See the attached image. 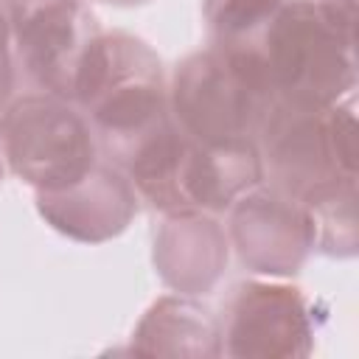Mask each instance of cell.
Wrapping results in <instances>:
<instances>
[{
	"label": "cell",
	"mask_w": 359,
	"mask_h": 359,
	"mask_svg": "<svg viewBox=\"0 0 359 359\" xmlns=\"http://www.w3.org/2000/svg\"><path fill=\"white\" fill-rule=\"evenodd\" d=\"M132 351L146 356H222L219 320L191 294H165L137 323Z\"/></svg>",
	"instance_id": "12"
},
{
	"label": "cell",
	"mask_w": 359,
	"mask_h": 359,
	"mask_svg": "<svg viewBox=\"0 0 359 359\" xmlns=\"http://www.w3.org/2000/svg\"><path fill=\"white\" fill-rule=\"evenodd\" d=\"M36 210L62 236L81 244H101L126 230L137 213V194L126 174L101 157L70 188L36 194Z\"/></svg>",
	"instance_id": "10"
},
{
	"label": "cell",
	"mask_w": 359,
	"mask_h": 359,
	"mask_svg": "<svg viewBox=\"0 0 359 359\" xmlns=\"http://www.w3.org/2000/svg\"><path fill=\"white\" fill-rule=\"evenodd\" d=\"M104 3H118V6H135V3H146V0H104Z\"/></svg>",
	"instance_id": "15"
},
{
	"label": "cell",
	"mask_w": 359,
	"mask_h": 359,
	"mask_svg": "<svg viewBox=\"0 0 359 359\" xmlns=\"http://www.w3.org/2000/svg\"><path fill=\"white\" fill-rule=\"evenodd\" d=\"M255 50L278 101L331 107L353 98L356 36L339 31L317 0H289Z\"/></svg>",
	"instance_id": "5"
},
{
	"label": "cell",
	"mask_w": 359,
	"mask_h": 359,
	"mask_svg": "<svg viewBox=\"0 0 359 359\" xmlns=\"http://www.w3.org/2000/svg\"><path fill=\"white\" fill-rule=\"evenodd\" d=\"M0 154L14 177L36 194L62 191L79 182L101 149L81 109L53 93H25L0 118Z\"/></svg>",
	"instance_id": "6"
},
{
	"label": "cell",
	"mask_w": 359,
	"mask_h": 359,
	"mask_svg": "<svg viewBox=\"0 0 359 359\" xmlns=\"http://www.w3.org/2000/svg\"><path fill=\"white\" fill-rule=\"evenodd\" d=\"M11 25L14 67L42 90L73 98L79 65L98 36L84 0H3Z\"/></svg>",
	"instance_id": "7"
},
{
	"label": "cell",
	"mask_w": 359,
	"mask_h": 359,
	"mask_svg": "<svg viewBox=\"0 0 359 359\" xmlns=\"http://www.w3.org/2000/svg\"><path fill=\"white\" fill-rule=\"evenodd\" d=\"M227 238L241 264L258 275H297L314 250L309 213L272 185H252L227 208Z\"/></svg>",
	"instance_id": "9"
},
{
	"label": "cell",
	"mask_w": 359,
	"mask_h": 359,
	"mask_svg": "<svg viewBox=\"0 0 359 359\" xmlns=\"http://www.w3.org/2000/svg\"><path fill=\"white\" fill-rule=\"evenodd\" d=\"M275 93L258 50L210 45L185 56L168 84L174 123L208 146L255 143Z\"/></svg>",
	"instance_id": "3"
},
{
	"label": "cell",
	"mask_w": 359,
	"mask_h": 359,
	"mask_svg": "<svg viewBox=\"0 0 359 359\" xmlns=\"http://www.w3.org/2000/svg\"><path fill=\"white\" fill-rule=\"evenodd\" d=\"M219 334L233 359H300L314 348V309L297 286L241 280L224 300Z\"/></svg>",
	"instance_id": "8"
},
{
	"label": "cell",
	"mask_w": 359,
	"mask_h": 359,
	"mask_svg": "<svg viewBox=\"0 0 359 359\" xmlns=\"http://www.w3.org/2000/svg\"><path fill=\"white\" fill-rule=\"evenodd\" d=\"M255 146L269 185L300 205L356 185L359 126L353 98L331 107L275 98Z\"/></svg>",
	"instance_id": "4"
},
{
	"label": "cell",
	"mask_w": 359,
	"mask_h": 359,
	"mask_svg": "<svg viewBox=\"0 0 359 359\" xmlns=\"http://www.w3.org/2000/svg\"><path fill=\"white\" fill-rule=\"evenodd\" d=\"M230 238L213 213L165 216L154 236V266L177 294L210 292L224 275Z\"/></svg>",
	"instance_id": "11"
},
{
	"label": "cell",
	"mask_w": 359,
	"mask_h": 359,
	"mask_svg": "<svg viewBox=\"0 0 359 359\" xmlns=\"http://www.w3.org/2000/svg\"><path fill=\"white\" fill-rule=\"evenodd\" d=\"M70 101L90 121L98 149L115 165L171 118L160 56L126 31H98L79 65Z\"/></svg>",
	"instance_id": "2"
},
{
	"label": "cell",
	"mask_w": 359,
	"mask_h": 359,
	"mask_svg": "<svg viewBox=\"0 0 359 359\" xmlns=\"http://www.w3.org/2000/svg\"><path fill=\"white\" fill-rule=\"evenodd\" d=\"M289 0H202V17L213 45L258 48L266 25Z\"/></svg>",
	"instance_id": "13"
},
{
	"label": "cell",
	"mask_w": 359,
	"mask_h": 359,
	"mask_svg": "<svg viewBox=\"0 0 359 359\" xmlns=\"http://www.w3.org/2000/svg\"><path fill=\"white\" fill-rule=\"evenodd\" d=\"M11 90H14V48H11V25L8 14L0 0V118L6 107L11 104Z\"/></svg>",
	"instance_id": "14"
},
{
	"label": "cell",
	"mask_w": 359,
	"mask_h": 359,
	"mask_svg": "<svg viewBox=\"0 0 359 359\" xmlns=\"http://www.w3.org/2000/svg\"><path fill=\"white\" fill-rule=\"evenodd\" d=\"M137 199L177 213H224L244 191L264 180L255 143L208 146L185 135L174 118L163 121L118 163Z\"/></svg>",
	"instance_id": "1"
},
{
	"label": "cell",
	"mask_w": 359,
	"mask_h": 359,
	"mask_svg": "<svg viewBox=\"0 0 359 359\" xmlns=\"http://www.w3.org/2000/svg\"><path fill=\"white\" fill-rule=\"evenodd\" d=\"M0 180H3V154H0Z\"/></svg>",
	"instance_id": "16"
}]
</instances>
